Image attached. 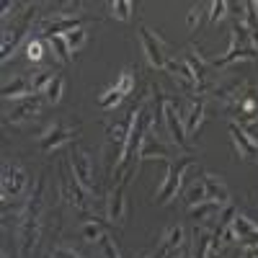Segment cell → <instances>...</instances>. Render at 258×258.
I'll return each instance as SVG.
<instances>
[{
  "label": "cell",
  "instance_id": "6da1fadb",
  "mask_svg": "<svg viewBox=\"0 0 258 258\" xmlns=\"http://www.w3.org/2000/svg\"><path fill=\"white\" fill-rule=\"evenodd\" d=\"M44 178H36L31 197L21 212V220H18V250L24 258H29L36 245H39V235H41V209H44Z\"/></svg>",
  "mask_w": 258,
  "mask_h": 258
},
{
  "label": "cell",
  "instance_id": "7a4b0ae2",
  "mask_svg": "<svg viewBox=\"0 0 258 258\" xmlns=\"http://www.w3.org/2000/svg\"><path fill=\"white\" fill-rule=\"evenodd\" d=\"M150 126H153V114L147 111L145 101H140V103L135 106L132 135H129L126 147H124V153H121V158H119V163H116V170H119V173H124V168L129 165V160H132L135 155H140V147H142V142H145V137H147V132H150Z\"/></svg>",
  "mask_w": 258,
  "mask_h": 258
},
{
  "label": "cell",
  "instance_id": "3957f363",
  "mask_svg": "<svg viewBox=\"0 0 258 258\" xmlns=\"http://www.w3.org/2000/svg\"><path fill=\"white\" fill-rule=\"evenodd\" d=\"M197 163L194 158H181V160H168V176H165V181H163V186L158 188V194H155V204H168L170 199L178 194V188H181V181H183V173L186 170Z\"/></svg>",
  "mask_w": 258,
  "mask_h": 258
},
{
  "label": "cell",
  "instance_id": "277c9868",
  "mask_svg": "<svg viewBox=\"0 0 258 258\" xmlns=\"http://www.w3.org/2000/svg\"><path fill=\"white\" fill-rule=\"evenodd\" d=\"M163 121H165V129H168V135H170V142H173L176 147L188 150V153H191L194 145L188 142L183 119H181V114H178V106H176V101H170L168 96H165V101H163Z\"/></svg>",
  "mask_w": 258,
  "mask_h": 258
},
{
  "label": "cell",
  "instance_id": "5b68a950",
  "mask_svg": "<svg viewBox=\"0 0 258 258\" xmlns=\"http://www.w3.org/2000/svg\"><path fill=\"white\" fill-rule=\"evenodd\" d=\"M59 191H62V197L70 202L73 209L78 212H88L91 209V202H88V191H85L75 176H70V170L68 165L62 163V170H59Z\"/></svg>",
  "mask_w": 258,
  "mask_h": 258
},
{
  "label": "cell",
  "instance_id": "8992f818",
  "mask_svg": "<svg viewBox=\"0 0 258 258\" xmlns=\"http://www.w3.org/2000/svg\"><path fill=\"white\" fill-rule=\"evenodd\" d=\"M29 186V176L26 170L16 165V163H3V176H0V188H3V202L16 199L26 191Z\"/></svg>",
  "mask_w": 258,
  "mask_h": 258
},
{
  "label": "cell",
  "instance_id": "52a82bcc",
  "mask_svg": "<svg viewBox=\"0 0 258 258\" xmlns=\"http://www.w3.org/2000/svg\"><path fill=\"white\" fill-rule=\"evenodd\" d=\"M140 39H142V47H145V57L150 62V68H155V70H165V64H168V44L158 36L153 34L150 29H140Z\"/></svg>",
  "mask_w": 258,
  "mask_h": 258
},
{
  "label": "cell",
  "instance_id": "ba28073f",
  "mask_svg": "<svg viewBox=\"0 0 258 258\" xmlns=\"http://www.w3.org/2000/svg\"><path fill=\"white\" fill-rule=\"evenodd\" d=\"M31 18H34V8H29L21 18H16L11 29H6V36H3V62H8V57L13 54V49L18 47V41L26 36V29L31 26Z\"/></svg>",
  "mask_w": 258,
  "mask_h": 258
},
{
  "label": "cell",
  "instance_id": "9c48e42d",
  "mask_svg": "<svg viewBox=\"0 0 258 258\" xmlns=\"http://www.w3.org/2000/svg\"><path fill=\"white\" fill-rule=\"evenodd\" d=\"M135 173H121V178L116 181V186L111 188L109 194V209H106V217H109L111 225H121L124 222V188L129 183V178H132Z\"/></svg>",
  "mask_w": 258,
  "mask_h": 258
},
{
  "label": "cell",
  "instance_id": "30bf717a",
  "mask_svg": "<svg viewBox=\"0 0 258 258\" xmlns=\"http://www.w3.org/2000/svg\"><path fill=\"white\" fill-rule=\"evenodd\" d=\"M230 137L235 142V150L243 160H250V163H258V140H253L240 124H230Z\"/></svg>",
  "mask_w": 258,
  "mask_h": 258
},
{
  "label": "cell",
  "instance_id": "8fae6325",
  "mask_svg": "<svg viewBox=\"0 0 258 258\" xmlns=\"http://www.w3.org/2000/svg\"><path fill=\"white\" fill-rule=\"evenodd\" d=\"M132 88H135L132 73H121L119 80H116V85H111V88L106 91L103 96H98V106H101V109H114V106H116L126 93H132Z\"/></svg>",
  "mask_w": 258,
  "mask_h": 258
},
{
  "label": "cell",
  "instance_id": "7c38bea8",
  "mask_svg": "<svg viewBox=\"0 0 258 258\" xmlns=\"http://www.w3.org/2000/svg\"><path fill=\"white\" fill-rule=\"evenodd\" d=\"M132 124H135V109L129 111L121 121H114V124L109 126V150H111V147L119 150V158H121L124 147H126L129 135H132Z\"/></svg>",
  "mask_w": 258,
  "mask_h": 258
},
{
  "label": "cell",
  "instance_id": "4fadbf2b",
  "mask_svg": "<svg viewBox=\"0 0 258 258\" xmlns=\"http://www.w3.org/2000/svg\"><path fill=\"white\" fill-rule=\"evenodd\" d=\"M70 165H73V176L85 191H93V170H91V158L83 150H73L70 153Z\"/></svg>",
  "mask_w": 258,
  "mask_h": 258
},
{
  "label": "cell",
  "instance_id": "5bb4252c",
  "mask_svg": "<svg viewBox=\"0 0 258 258\" xmlns=\"http://www.w3.org/2000/svg\"><path fill=\"white\" fill-rule=\"evenodd\" d=\"M75 132H78V129L62 126V124H54L47 135H41V137H39V150H41V153H49V150H57L59 145L70 142V140L75 137Z\"/></svg>",
  "mask_w": 258,
  "mask_h": 258
},
{
  "label": "cell",
  "instance_id": "9a60e30c",
  "mask_svg": "<svg viewBox=\"0 0 258 258\" xmlns=\"http://www.w3.org/2000/svg\"><path fill=\"white\" fill-rule=\"evenodd\" d=\"M181 248H183V227L173 225V227H168L165 235H163L160 248H158V258H176Z\"/></svg>",
  "mask_w": 258,
  "mask_h": 258
},
{
  "label": "cell",
  "instance_id": "2e32d148",
  "mask_svg": "<svg viewBox=\"0 0 258 258\" xmlns=\"http://www.w3.org/2000/svg\"><path fill=\"white\" fill-rule=\"evenodd\" d=\"M39 111H41V98L39 96H31L26 101H21L16 109L11 111L8 121L11 124H24V121H31L34 116H39Z\"/></svg>",
  "mask_w": 258,
  "mask_h": 258
},
{
  "label": "cell",
  "instance_id": "e0dca14e",
  "mask_svg": "<svg viewBox=\"0 0 258 258\" xmlns=\"http://www.w3.org/2000/svg\"><path fill=\"white\" fill-rule=\"evenodd\" d=\"M202 181H204V191H207V202H214V204H220V207H227V202H230L227 186H225L222 181H217V176H214V173H204Z\"/></svg>",
  "mask_w": 258,
  "mask_h": 258
},
{
  "label": "cell",
  "instance_id": "ac0fdd59",
  "mask_svg": "<svg viewBox=\"0 0 258 258\" xmlns=\"http://www.w3.org/2000/svg\"><path fill=\"white\" fill-rule=\"evenodd\" d=\"M183 62L191 68V73H194V78H197V91H204V88H209V83H207V75H209V68H212V62H204L199 54H194L191 49L186 52V57H183Z\"/></svg>",
  "mask_w": 258,
  "mask_h": 258
},
{
  "label": "cell",
  "instance_id": "d6986e66",
  "mask_svg": "<svg viewBox=\"0 0 258 258\" xmlns=\"http://www.w3.org/2000/svg\"><path fill=\"white\" fill-rule=\"evenodd\" d=\"M153 158L168 160V147L158 140V135L147 132V137H145V142H142V147H140V160L145 163V160H153Z\"/></svg>",
  "mask_w": 258,
  "mask_h": 258
},
{
  "label": "cell",
  "instance_id": "ffe728a7",
  "mask_svg": "<svg viewBox=\"0 0 258 258\" xmlns=\"http://www.w3.org/2000/svg\"><path fill=\"white\" fill-rule=\"evenodd\" d=\"M75 29H80V18H52V21L44 24L41 34L49 39V36H64V34H70Z\"/></svg>",
  "mask_w": 258,
  "mask_h": 258
},
{
  "label": "cell",
  "instance_id": "44dd1931",
  "mask_svg": "<svg viewBox=\"0 0 258 258\" xmlns=\"http://www.w3.org/2000/svg\"><path fill=\"white\" fill-rule=\"evenodd\" d=\"M202 121H204V101L197 98V101H191L188 114H186V121H183L186 135H188V137H191V135H197V132H199V126H202Z\"/></svg>",
  "mask_w": 258,
  "mask_h": 258
},
{
  "label": "cell",
  "instance_id": "7402d4cb",
  "mask_svg": "<svg viewBox=\"0 0 258 258\" xmlns=\"http://www.w3.org/2000/svg\"><path fill=\"white\" fill-rule=\"evenodd\" d=\"M29 93H34V83L26 80L24 75H18L3 85V98H18V96H29Z\"/></svg>",
  "mask_w": 258,
  "mask_h": 258
},
{
  "label": "cell",
  "instance_id": "603a6c76",
  "mask_svg": "<svg viewBox=\"0 0 258 258\" xmlns=\"http://www.w3.org/2000/svg\"><path fill=\"white\" fill-rule=\"evenodd\" d=\"M165 70L173 75V78H178V80L183 83V88H197V78H194V73H191V68H188L186 62H173V59H168Z\"/></svg>",
  "mask_w": 258,
  "mask_h": 258
},
{
  "label": "cell",
  "instance_id": "cb8c5ba5",
  "mask_svg": "<svg viewBox=\"0 0 258 258\" xmlns=\"http://www.w3.org/2000/svg\"><path fill=\"white\" fill-rule=\"evenodd\" d=\"M188 212H191V217L197 220V222H204L207 217H217V214L222 212V207L214 204V202H202V204H197V207H191Z\"/></svg>",
  "mask_w": 258,
  "mask_h": 258
},
{
  "label": "cell",
  "instance_id": "d4e9b609",
  "mask_svg": "<svg viewBox=\"0 0 258 258\" xmlns=\"http://www.w3.org/2000/svg\"><path fill=\"white\" fill-rule=\"evenodd\" d=\"M202 202H207L204 181H194V183L186 188V204H188V209H191V207H197V204H202Z\"/></svg>",
  "mask_w": 258,
  "mask_h": 258
},
{
  "label": "cell",
  "instance_id": "484cf974",
  "mask_svg": "<svg viewBox=\"0 0 258 258\" xmlns=\"http://www.w3.org/2000/svg\"><path fill=\"white\" fill-rule=\"evenodd\" d=\"M49 47L54 52V57L59 62H70V47H68V41H64V36H49Z\"/></svg>",
  "mask_w": 258,
  "mask_h": 258
},
{
  "label": "cell",
  "instance_id": "4316f807",
  "mask_svg": "<svg viewBox=\"0 0 258 258\" xmlns=\"http://www.w3.org/2000/svg\"><path fill=\"white\" fill-rule=\"evenodd\" d=\"M80 235H83V240L85 243H101V238H103V227L98 225V222H85L83 227H80Z\"/></svg>",
  "mask_w": 258,
  "mask_h": 258
},
{
  "label": "cell",
  "instance_id": "83f0119b",
  "mask_svg": "<svg viewBox=\"0 0 258 258\" xmlns=\"http://www.w3.org/2000/svg\"><path fill=\"white\" fill-rule=\"evenodd\" d=\"M62 91H64V78H62V75H54V80L49 83V88L44 91V98L54 106V103L62 101Z\"/></svg>",
  "mask_w": 258,
  "mask_h": 258
},
{
  "label": "cell",
  "instance_id": "f1b7e54d",
  "mask_svg": "<svg viewBox=\"0 0 258 258\" xmlns=\"http://www.w3.org/2000/svg\"><path fill=\"white\" fill-rule=\"evenodd\" d=\"M111 8V16L114 18H119V21H129L132 18V3H129V0H114V3L109 6Z\"/></svg>",
  "mask_w": 258,
  "mask_h": 258
},
{
  "label": "cell",
  "instance_id": "f546056e",
  "mask_svg": "<svg viewBox=\"0 0 258 258\" xmlns=\"http://www.w3.org/2000/svg\"><path fill=\"white\" fill-rule=\"evenodd\" d=\"M85 39H88V31H85L83 26H80V29H75V31H70V34H64V41H68L70 52H78V49L85 44Z\"/></svg>",
  "mask_w": 258,
  "mask_h": 258
},
{
  "label": "cell",
  "instance_id": "4dcf8cb0",
  "mask_svg": "<svg viewBox=\"0 0 258 258\" xmlns=\"http://www.w3.org/2000/svg\"><path fill=\"white\" fill-rule=\"evenodd\" d=\"M209 24L214 26L217 21H222L225 16H227V8H230V3H225V0H217V3H209Z\"/></svg>",
  "mask_w": 258,
  "mask_h": 258
},
{
  "label": "cell",
  "instance_id": "1f68e13d",
  "mask_svg": "<svg viewBox=\"0 0 258 258\" xmlns=\"http://www.w3.org/2000/svg\"><path fill=\"white\" fill-rule=\"evenodd\" d=\"M26 57L29 62H39L41 57H44V44H41V39H34L26 44Z\"/></svg>",
  "mask_w": 258,
  "mask_h": 258
},
{
  "label": "cell",
  "instance_id": "d6a6232c",
  "mask_svg": "<svg viewBox=\"0 0 258 258\" xmlns=\"http://www.w3.org/2000/svg\"><path fill=\"white\" fill-rule=\"evenodd\" d=\"M101 250H103V258H121L116 243L109 238V235H103V238H101Z\"/></svg>",
  "mask_w": 258,
  "mask_h": 258
},
{
  "label": "cell",
  "instance_id": "836d02e7",
  "mask_svg": "<svg viewBox=\"0 0 258 258\" xmlns=\"http://www.w3.org/2000/svg\"><path fill=\"white\" fill-rule=\"evenodd\" d=\"M204 8H207V6H194V8H191V13H188V29H191V31L199 29L202 16H204Z\"/></svg>",
  "mask_w": 258,
  "mask_h": 258
},
{
  "label": "cell",
  "instance_id": "e575fe53",
  "mask_svg": "<svg viewBox=\"0 0 258 258\" xmlns=\"http://www.w3.org/2000/svg\"><path fill=\"white\" fill-rule=\"evenodd\" d=\"M54 80V75L52 73H41L36 80H34V93H44L47 88H49V83Z\"/></svg>",
  "mask_w": 258,
  "mask_h": 258
},
{
  "label": "cell",
  "instance_id": "d590c367",
  "mask_svg": "<svg viewBox=\"0 0 258 258\" xmlns=\"http://www.w3.org/2000/svg\"><path fill=\"white\" fill-rule=\"evenodd\" d=\"M49 258H80V255H78V250H73V248L59 245V248H54V250H52V255H49Z\"/></svg>",
  "mask_w": 258,
  "mask_h": 258
},
{
  "label": "cell",
  "instance_id": "8d00e7d4",
  "mask_svg": "<svg viewBox=\"0 0 258 258\" xmlns=\"http://www.w3.org/2000/svg\"><path fill=\"white\" fill-rule=\"evenodd\" d=\"M178 258H194V253H191V250H188V248H183V250H181V255H178Z\"/></svg>",
  "mask_w": 258,
  "mask_h": 258
},
{
  "label": "cell",
  "instance_id": "74e56055",
  "mask_svg": "<svg viewBox=\"0 0 258 258\" xmlns=\"http://www.w3.org/2000/svg\"><path fill=\"white\" fill-rule=\"evenodd\" d=\"M137 258H150V255H147V253H140V255H137Z\"/></svg>",
  "mask_w": 258,
  "mask_h": 258
},
{
  "label": "cell",
  "instance_id": "f35d334b",
  "mask_svg": "<svg viewBox=\"0 0 258 258\" xmlns=\"http://www.w3.org/2000/svg\"><path fill=\"white\" fill-rule=\"evenodd\" d=\"M0 258H8V253H6V250H3V253H0Z\"/></svg>",
  "mask_w": 258,
  "mask_h": 258
}]
</instances>
